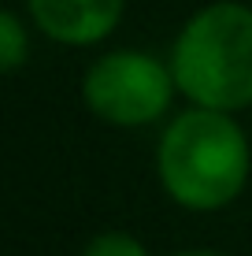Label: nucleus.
Here are the masks:
<instances>
[{"label":"nucleus","instance_id":"423d86ee","mask_svg":"<svg viewBox=\"0 0 252 256\" xmlns=\"http://www.w3.org/2000/svg\"><path fill=\"white\" fill-rule=\"evenodd\" d=\"M82 256H152L145 249L141 242H137L134 234H123V230H104L97 234L89 245H85Z\"/></svg>","mask_w":252,"mask_h":256},{"label":"nucleus","instance_id":"0eeeda50","mask_svg":"<svg viewBox=\"0 0 252 256\" xmlns=\"http://www.w3.org/2000/svg\"><path fill=\"white\" fill-rule=\"evenodd\" d=\"M178 256H223V252H204V249H193V252H178Z\"/></svg>","mask_w":252,"mask_h":256},{"label":"nucleus","instance_id":"f257e3e1","mask_svg":"<svg viewBox=\"0 0 252 256\" xmlns=\"http://www.w3.org/2000/svg\"><path fill=\"white\" fill-rule=\"evenodd\" d=\"M156 164L171 200L189 212H219L241 197L252 156L249 138L234 116L189 108L167 122Z\"/></svg>","mask_w":252,"mask_h":256},{"label":"nucleus","instance_id":"20e7f679","mask_svg":"<svg viewBox=\"0 0 252 256\" xmlns=\"http://www.w3.org/2000/svg\"><path fill=\"white\" fill-rule=\"evenodd\" d=\"M30 19L59 45H97L123 19L126 0H26Z\"/></svg>","mask_w":252,"mask_h":256},{"label":"nucleus","instance_id":"39448f33","mask_svg":"<svg viewBox=\"0 0 252 256\" xmlns=\"http://www.w3.org/2000/svg\"><path fill=\"white\" fill-rule=\"evenodd\" d=\"M26 56H30V38H26V26L15 12L0 15V70L4 74H15Z\"/></svg>","mask_w":252,"mask_h":256},{"label":"nucleus","instance_id":"7ed1b4c3","mask_svg":"<svg viewBox=\"0 0 252 256\" xmlns=\"http://www.w3.org/2000/svg\"><path fill=\"white\" fill-rule=\"evenodd\" d=\"M171 64H160L149 52L119 48L100 56L85 70L82 96L89 112L111 126H149L171 108L175 96Z\"/></svg>","mask_w":252,"mask_h":256},{"label":"nucleus","instance_id":"f03ea898","mask_svg":"<svg viewBox=\"0 0 252 256\" xmlns=\"http://www.w3.org/2000/svg\"><path fill=\"white\" fill-rule=\"evenodd\" d=\"M171 74L193 108L241 112L252 104V8L219 0L193 15L171 48Z\"/></svg>","mask_w":252,"mask_h":256}]
</instances>
